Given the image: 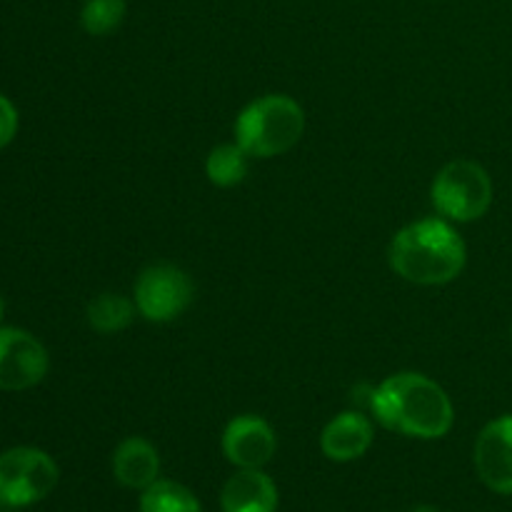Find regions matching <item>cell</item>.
<instances>
[{
    "instance_id": "cell-1",
    "label": "cell",
    "mask_w": 512,
    "mask_h": 512,
    "mask_svg": "<svg viewBox=\"0 0 512 512\" xmlns=\"http://www.w3.org/2000/svg\"><path fill=\"white\" fill-rule=\"evenodd\" d=\"M370 413L385 430L420 440H438L453 430L455 410L448 393L420 373H398L373 390Z\"/></svg>"
},
{
    "instance_id": "cell-2",
    "label": "cell",
    "mask_w": 512,
    "mask_h": 512,
    "mask_svg": "<svg viewBox=\"0 0 512 512\" xmlns=\"http://www.w3.org/2000/svg\"><path fill=\"white\" fill-rule=\"evenodd\" d=\"M390 268L415 285H445L458 278L468 260L463 238L438 218L418 220L390 243Z\"/></svg>"
},
{
    "instance_id": "cell-3",
    "label": "cell",
    "mask_w": 512,
    "mask_h": 512,
    "mask_svg": "<svg viewBox=\"0 0 512 512\" xmlns=\"http://www.w3.org/2000/svg\"><path fill=\"white\" fill-rule=\"evenodd\" d=\"M305 130V113L288 95L253 100L235 120V143L250 158H275L298 145Z\"/></svg>"
},
{
    "instance_id": "cell-4",
    "label": "cell",
    "mask_w": 512,
    "mask_h": 512,
    "mask_svg": "<svg viewBox=\"0 0 512 512\" xmlns=\"http://www.w3.org/2000/svg\"><path fill=\"white\" fill-rule=\"evenodd\" d=\"M433 205L455 223L480 220L493 205V180L483 165L473 160H453L433 183Z\"/></svg>"
},
{
    "instance_id": "cell-5",
    "label": "cell",
    "mask_w": 512,
    "mask_h": 512,
    "mask_svg": "<svg viewBox=\"0 0 512 512\" xmlns=\"http://www.w3.org/2000/svg\"><path fill=\"white\" fill-rule=\"evenodd\" d=\"M60 480L58 463L45 450L10 448L0 455V505L28 508L55 490Z\"/></svg>"
},
{
    "instance_id": "cell-6",
    "label": "cell",
    "mask_w": 512,
    "mask_h": 512,
    "mask_svg": "<svg viewBox=\"0 0 512 512\" xmlns=\"http://www.w3.org/2000/svg\"><path fill=\"white\" fill-rule=\"evenodd\" d=\"M193 303V280L175 265H150L135 283L138 313L150 323H168Z\"/></svg>"
},
{
    "instance_id": "cell-7",
    "label": "cell",
    "mask_w": 512,
    "mask_h": 512,
    "mask_svg": "<svg viewBox=\"0 0 512 512\" xmlns=\"http://www.w3.org/2000/svg\"><path fill=\"white\" fill-rule=\"evenodd\" d=\"M50 358L35 335L20 328H0V390H28L43 383Z\"/></svg>"
},
{
    "instance_id": "cell-8",
    "label": "cell",
    "mask_w": 512,
    "mask_h": 512,
    "mask_svg": "<svg viewBox=\"0 0 512 512\" xmlns=\"http://www.w3.org/2000/svg\"><path fill=\"white\" fill-rule=\"evenodd\" d=\"M473 463L485 488L498 495H512V415L490 420L480 430Z\"/></svg>"
},
{
    "instance_id": "cell-9",
    "label": "cell",
    "mask_w": 512,
    "mask_h": 512,
    "mask_svg": "<svg viewBox=\"0 0 512 512\" xmlns=\"http://www.w3.org/2000/svg\"><path fill=\"white\" fill-rule=\"evenodd\" d=\"M278 450L275 430L258 415H238L223 433V453L238 470H260Z\"/></svg>"
},
{
    "instance_id": "cell-10",
    "label": "cell",
    "mask_w": 512,
    "mask_h": 512,
    "mask_svg": "<svg viewBox=\"0 0 512 512\" xmlns=\"http://www.w3.org/2000/svg\"><path fill=\"white\" fill-rule=\"evenodd\" d=\"M373 438V423L363 413L348 410L325 425L323 435H320V450L333 463H353L368 453Z\"/></svg>"
},
{
    "instance_id": "cell-11",
    "label": "cell",
    "mask_w": 512,
    "mask_h": 512,
    "mask_svg": "<svg viewBox=\"0 0 512 512\" xmlns=\"http://www.w3.org/2000/svg\"><path fill=\"white\" fill-rule=\"evenodd\" d=\"M278 485L260 470H238L220 493L223 512H278Z\"/></svg>"
},
{
    "instance_id": "cell-12",
    "label": "cell",
    "mask_w": 512,
    "mask_h": 512,
    "mask_svg": "<svg viewBox=\"0 0 512 512\" xmlns=\"http://www.w3.org/2000/svg\"><path fill=\"white\" fill-rule=\"evenodd\" d=\"M113 475L123 488L143 493L160 475L158 450L145 438L123 440L113 453Z\"/></svg>"
},
{
    "instance_id": "cell-13",
    "label": "cell",
    "mask_w": 512,
    "mask_h": 512,
    "mask_svg": "<svg viewBox=\"0 0 512 512\" xmlns=\"http://www.w3.org/2000/svg\"><path fill=\"white\" fill-rule=\"evenodd\" d=\"M140 512H203V505L193 490L175 480H155L150 488L140 493Z\"/></svg>"
},
{
    "instance_id": "cell-14",
    "label": "cell",
    "mask_w": 512,
    "mask_h": 512,
    "mask_svg": "<svg viewBox=\"0 0 512 512\" xmlns=\"http://www.w3.org/2000/svg\"><path fill=\"white\" fill-rule=\"evenodd\" d=\"M135 308L138 305L133 300L123 298V295L103 293L88 305V323L98 333H120V330H125L133 323Z\"/></svg>"
},
{
    "instance_id": "cell-15",
    "label": "cell",
    "mask_w": 512,
    "mask_h": 512,
    "mask_svg": "<svg viewBox=\"0 0 512 512\" xmlns=\"http://www.w3.org/2000/svg\"><path fill=\"white\" fill-rule=\"evenodd\" d=\"M205 173L218 188H235L248 175V153L235 145H218L205 160Z\"/></svg>"
},
{
    "instance_id": "cell-16",
    "label": "cell",
    "mask_w": 512,
    "mask_h": 512,
    "mask_svg": "<svg viewBox=\"0 0 512 512\" xmlns=\"http://www.w3.org/2000/svg\"><path fill=\"white\" fill-rule=\"evenodd\" d=\"M125 20V0H85L80 25L90 35H110Z\"/></svg>"
},
{
    "instance_id": "cell-17",
    "label": "cell",
    "mask_w": 512,
    "mask_h": 512,
    "mask_svg": "<svg viewBox=\"0 0 512 512\" xmlns=\"http://www.w3.org/2000/svg\"><path fill=\"white\" fill-rule=\"evenodd\" d=\"M18 133V110L5 95H0V150L8 148Z\"/></svg>"
},
{
    "instance_id": "cell-18",
    "label": "cell",
    "mask_w": 512,
    "mask_h": 512,
    "mask_svg": "<svg viewBox=\"0 0 512 512\" xmlns=\"http://www.w3.org/2000/svg\"><path fill=\"white\" fill-rule=\"evenodd\" d=\"M410 512H440V510L433 508V505H418V508H413Z\"/></svg>"
},
{
    "instance_id": "cell-19",
    "label": "cell",
    "mask_w": 512,
    "mask_h": 512,
    "mask_svg": "<svg viewBox=\"0 0 512 512\" xmlns=\"http://www.w3.org/2000/svg\"><path fill=\"white\" fill-rule=\"evenodd\" d=\"M3 313H5V303H3V298H0V320H3Z\"/></svg>"
},
{
    "instance_id": "cell-20",
    "label": "cell",
    "mask_w": 512,
    "mask_h": 512,
    "mask_svg": "<svg viewBox=\"0 0 512 512\" xmlns=\"http://www.w3.org/2000/svg\"><path fill=\"white\" fill-rule=\"evenodd\" d=\"M510 335H512V328H510Z\"/></svg>"
}]
</instances>
